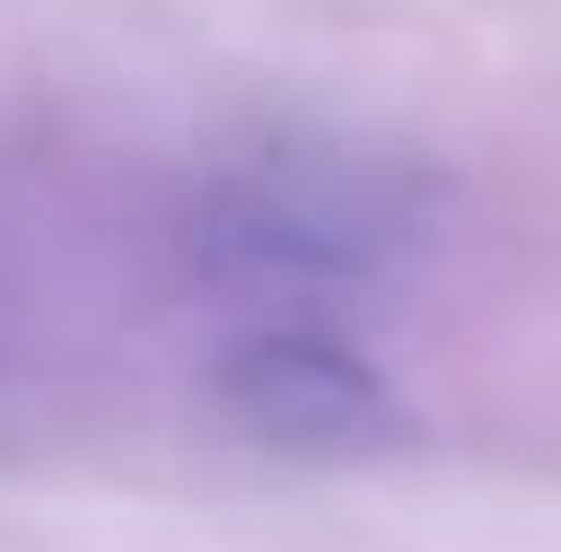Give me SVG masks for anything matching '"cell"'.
Returning a JSON list of instances; mask_svg holds the SVG:
<instances>
[{
  "mask_svg": "<svg viewBox=\"0 0 561 552\" xmlns=\"http://www.w3.org/2000/svg\"><path fill=\"white\" fill-rule=\"evenodd\" d=\"M433 230V184L378 148L276 138L203 184L194 249L240 295H341L405 267Z\"/></svg>",
  "mask_w": 561,
  "mask_h": 552,
  "instance_id": "cell-1",
  "label": "cell"
},
{
  "mask_svg": "<svg viewBox=\"0 0 561 552\" xmlns=\"http://www.w3.org/2000/svg\"><path fill=\"white\" fill-rule=\"evenodd\" d=\"M213 405L230 433L267 451H304V460H341V451H378L396 433V396L387 378L322 322H267L240 332L213 368Z\"/></svg>",
  "mask_w": 561,
  "mask_h": 552,
  "instance_id": "cell-2",
  "label": "cell"
}]
</instances>
